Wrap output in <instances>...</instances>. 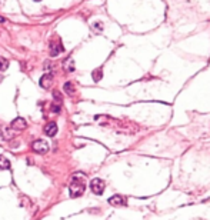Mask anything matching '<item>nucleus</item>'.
Instances as JSON below:
<instances>
[{
    "label": "nucleus",
    "mask_w": 210,
    "mask_h": 220,
    "mask_svg": "<svg viewBox=\"0 0 210 220\" xmlns=\"http://www.w3.org/2000/svg\"><path fill=\"white\" fill-rule=\"evenodd\" d=\"M86 184H85V176L81 175H74L72 177V182H70L69 186V194L70 197H80L81 194L85 193Z\"/></svg>",
    "instance_id": "nucleus-1"
},
{
    "label": "nucleus",
    "mask_w": 210,
    "mask_h": 220,
    "mask_svg": "<svg viewBox=\"0 0 210 220\" xmlns=\"http://www.w3.org/2000/svg\"><path fill=\"white\" fill-rule=\"evenodd\" d=\"M32 149H33V152H36V153H39V154H46L50 147H49V143L46 142V140L39 139V140L32 143Z\"/></svg>",
    "instance_id": "nucleus-2"
},
{
    "label": "nucleus",
    "mask_w": 210,
    "mask_h": 220,
    "mask_svg": "<svg viewBox=\"0 0 210 220\" xmlns=\"http://www.w3.org/2000/svg\"><path fill=\"white\" fill-rule=\"evenodd\" d=\"M49 49H50V56L52 57H57L60 54V53L64 52V46H63V43L59 40H52L50 43H49Z\"/></svg>",
    "instance_id": "nucleus-3"
},
{
    "label": "nucleus",
    "mask_w": 210,
    "mask_h": 220,
    "mask_svg": "<svg viewBox=\"0 0 210 220\" xmlns=\"http://www.w3.org/2000/svg\"><path fill=\"white\" fill-rule=\"evenodd\" d=\"M104 187H106V183L102 179H93L92 182H90V189H92V192L94 194H97V196L103 194Z\"/></svg>",
    "instance_id": "nucleus-4"
},
{
    "label": "nucleus",
    "mask_w": 210,
    "mask_h": 220,
    "mask_svg": "<svg viewBox=\"0 0 210 220\" xmlns=\"http://www.w3.org/2000/svg\"><path fill=\"white\" fill-rule=\"evenodd\" d=\"M109 203L112 206H126L127 205V200H126V197H123L122 194H114V196H112L109 199Z\"/></svg>",
    "instance_id": "nucleus-5"
},
{
    "label": "nucleus",
    "mask_w": 210,
    "mask_h": 220,
    "mask_svg": "<svg viewBox=\"0 0 210 220\" xmlns=\"http://www.w3.org/2000/svg\"><path fill=\"white\" fill-rule=\"evenodd\" d=\"M26 127H27L26 120L22 119V117H17V119H15L11 122V129H13V130H23V129H26Z\"/></svg>",
    "instance_id": "nucleus-6"
},
{
    "label": "nucleus",
    "mask_w": 210,
    "mask_h": 220,
    "mask_svg": "<svg viewBox=\"0 0 210 220\" xmlns=\"http://www.w3.org/2000/svg\"><path fill=\"white\" fill-rule=\"evenodd\" d=\"M44 133L47 134V136H50V137H53V136L57 133V124H56L55 122L47 123L46 124V127H44Z\"/></svg>",
    "instance_id": "nucleus-7"
},
{
    "label": "nucleus",
    "mask_w": 210,
    "mask_h": 220,
    "mask_svg": "<svg viewBox=\"0 0 210 220\" xmlns=\"http://www.w3.org/2000/svg\"><path fill=\"white\" fill-rule=\"evenodd\" d=\"M52 82H53V75H52V73L43 75V76H42V79H40V86L46 89V87H49L50 84H52Z\"/></svg>",
    "instance_id": "nucleus-8"
},
{
    "label": "nucleus",
    "mask_w": 210,
    "mask_h": 220,
    "mask_svg": "<svg viewBox=\"0 0 210 220\" xmlns=\"http://www.w3.org/2000/svg\"><path fill=\"white\" fill-rule=\"evenodd\" d=\"M10 169V162L4 156H0V170H9Z\"/></svg>",
    "instance_id": "nucleus-9"
},
{
    "label": "nucleus",
    "mask_w": 210,
    "mask_h": 220,
    "mask_svg": "<svg viewBox=\"0 0 210 220\" xmlns=\"http://www.w3.org/2000/svg\"><path fill=\"white\" fill-rule=\"evenodd\" d=\"M64 92H66L67 94H74V86H73V83H70V82H66V83H64Z\"/></svg>",
    "instance_id": "nucleus-10"
},
{
    "label": "nucleus",
    "mask_w": 210,
    "mask_h": 220,
    "mask_svg": "<svg viewBox=\"0 0 210 220\" xmlns=\"http://www.w3.org/2000/svg\"><path fill=\"white\" fill-rule=\"evenodd\" d=\"M7 67H9V60L0 56V71L7 70Z\"/></svg>",
    "instance_id": "nucleus-11"
},
{
    "label": "nucleus",
    "mask_w": 210,
    "mask_h": 220,
    "mask_svg": "<svg viewBox=\"0 0 210 220\" xmlns=\"http://www.w3.org/2000/svg\"><path fill=\"white\" fill-rule=\"evenodd\" d=\"M100 79H102V69H97V70L93 71V80H94V82H99Z\"/></svg>",
    "instance_id": "nucleus-12"
},
{
    "label": "nucleus",
    "mask_w": 210,
    "mask_h": 220,
    "mask_svg": "<svg viewBox=\"0 0 210 220\" xmlns=\"http://www.w3.org/2000/svg\"><path fill=\"white\" fill-rule=\"evenodd\" d=\"M50 109H52L53 113H60V105H57V103H53V105L50 106Z\"/></svg>",
    "instance_id": "nucleus-13"
},
{
    "label": "nucleus",
    "mask_w": 210,
    "mask_h": 220,
    "mask_svg": "<svg viewBox=\"0 0 210 220\" xmlns=\"http://www.w3.org/2000/svg\"><path fill=\"white\" fill-rule=\"evenodd\" d=\"M53 96H55V100L56 101H59V103L62 101V94H60L59 92H53Z\"/></svg>",
    "instance_id": "nucleus-14"
},
{
    "label": "nucleus",
    "mask_w": 210,
    "mask_h": 220,
    "mask_svg": "<svg viewBox=\"0 0 210 220\" xmlns=\"http://www.w3.org/2000/svg\"><path fill=\"white\" fill-rule=\"evenodd\" d=\"M4 22H6V19H4L3 16H0V23H4Z\"/></svg>",
    "instance_id": "nucleus-15"
},
{
    "label": "nucleus",
    "mask_w": 210,
    "mask_h": 220,
    "mask_svg": "<svg viewBox=\"0 0 210 220\" xmlns=\"http://www.w3.org/2000/svg\"><path fill=\"white\" fill-rule=\"evenodd\" d=\"M34 2H42V0H34Z\"/></svg>",
    "instance_id": "nucleus-16"
}]
</instances>
